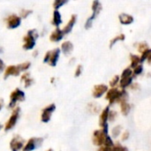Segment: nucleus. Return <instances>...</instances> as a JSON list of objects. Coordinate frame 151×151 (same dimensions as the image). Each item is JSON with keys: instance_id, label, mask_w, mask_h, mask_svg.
Instances as JSON below:
<instances>
[{"instance_id": "f257e3e1", "label": "nucleus", "mask_w": 151, "mask_h": 151, "mask_svg": "<svg viewBox=\"0 0 151 151\" xmlns=\"http://www.w3.org/2000/svg\"><path fill=\"white\" fill-rule=\"evenodd\" d=\"M37 38V32L36 30L33 29V30H29L28 33L24 36L23 41H24V44H23V49L27 50H32L35 45V39Z\"/></svg>"}, {"instance_id": "f03ea898", "label": "nucleus", "mask_w": 151, "mask_h": 151, "mask_svg": "<svg viewBox=\"0 0 151 151\" xmlns=\"http://www.w3.org/2000/svg\"><path fill=\"white\" fill-rule=\"evenodd\" d=\"M59 54H60V50L59 49H55L53 50L48 51L44 57L43 62L44 63H49V65H50L51 66H55L57 65V62L59 58Z\"/></svg>"}, {"instance_id": "7ed1b4c3", "label": "nucleus", "mask_w": 151, "mask_h": 151, "mask_svg": "<svg viewBox=\"0 0 151 151\" xmlns=\"http://www.w3.org/2000/svg\"><path fill=\"white\" fill-rule=\"evenodd\" d=\"M25 100V94L19 88H15L10 95V103L9 108H13L18 101H24Z\"/></svg>"}, {"instance_id": "20e7f679", "label": "nucleus", "mask_w": 151, "mask_h": 151, "mask_svg": "<svg viewBox=\"0 0 151 151\" xmlns=\"http://www.w3.org/2000/svg\"><path fill=\"white\" fill-rule=\"evenodd\" d=\"M19 111H20L19 107H16V108L13 110L12 116L10 117V119H9L8 122H7V123H6V125H5V127H4V130H5V131H9V130H11V129H12V128L16 125L17 120H18V119H19Z\"/></svg>"}, {"instance_id": "39448f33", "label": "nucleus", "mask_w": 151, "mask_h": 151, "mask_svg": "<svg viewBox=\"0 0 151 151\" xmlns=\"http://www.w3.org/2000/svg\"><path fill=\"white\" fill-rule=\"evenodd\" d=\"M23 145H24V140L19 136V135H15L10 142V148L12 151H19L20 150H23Z\"/></svg>"}, {"instance_id": "423d86ee", "label": "nucleus", "mask_w": 151, "mask_h": 151, "mask_svg": "<svg viewBox=\"0 0 151 151\" xmlns=\"http://www.w3.org/2000/svg\"><path fill=\"white\" fill-rule=\"evenodd\" d=\"M92 9H93V15L87 20V22H86V24H85V27L86 28H89L91 26H92V20L97 16V14L100 12V11H101V9H102V5H101V4L98 2V1H95L94 3H93V6H92Z\"/></svg>"}, {"instance_id": "0eeeda50", "label": "nucleus", "mask_w": 151, "mask_h": 151, "mask_svg": "<svg viewBox=\"0 0 151 151\" xmlns=\"http://www.w3.org/2000/svg\"><path fill=\"white\" fill-rule=\"evenodd\" d=\"M42 143V138H31L28 140L26 146L23 148L22 151H33Z\"/></svg>"}, {"instance_id": "6e6552de", "label": "nucleus", "mask_w": 151, "mask_h": 151, "mask_svg": "<svg viewBox=\"0 0 151 151\" xmlns=\"http://www.w3.org/2000/svg\"><path fill=\"white\" fill-rule=\"evenodd\" d=\"M106 136H107V134L103 130H96L94 133L93 143L96 146H101L102 144H104Z\"/></svg>"}, {"instance_id": "1a4fd4ad", "label": "nucleus", "mask_w": 151, "mask_h": 151, "mask_svg": "<svg viewBox=\"0 0 151 151\" xmlns=\"http://www.w3.org/2000/svg\"><path fill=\"white\" fill-rule=\"evenodd\" d=\"M55 109H56V106H55L54 104H50V105H48L47 107H45V108L42 110V121L44 122V123L49 122L50 119L51 114H52V112L55 111Z\"/></svg>"}, {"instance_id": "9d476101", "label": "nucleus", "mask_w": 151, "mask_h": 151, "mask_svg": "<svg viewBox=\"0 0 151 151\" xmlns=\"http://www.w3.org/2000/svg\"><path fill=\"white\" fill-rule=\"evenodd\" d=\"M7 26L10 29H14V28H17L18 27H19L20 23H21V20H20V18L16 15V14H12L10 15L7 19Z\"/></svg>"}, {"instance_id": "9b49d317", "label": "nucleus", "mask_w": 151, "mask_h": 151, "mask_svg": "<svg viewBox=\"0 0 151 151\" xmlns=\"http://www.w3.org/2000/svg\"><path fill=\"white\" fill-rule=\"evenodd\" d=\"M119 96H120V91H119L118 88H111L107 92L106 99L110 101V104H113L115 102L116 103L118 102Z\"/></svg>"}, {"instance_id": "f8f14e48", "label": "nucleus", "mask_w": 151, "mask_h": 151, "mask_svg": "<svg viewBox=\"0 0 151 151\" xmlns=\"http://www.w3.org/2000/svg\"><path fill=\"white\" fill-rule=\"evenodd\" d=\"M20 68L18 65H9L5 71H4V79H7L10 75H13V76H18L20 73Z\"/></svg>"}, {"instance_id": "ddd939ff", "label": "nucleus", "mask_w": 151, "mask_h": 151, "mask_svg": "<svg viewBox=\"0 0 151 151\" xmlns=\"http://www.w3.org/2000/svg\"><path fill=\"white\" fill-rule=\"evenodd\" d=\"M64 36V33H63V30H60L58 27H57L50 35V40L51 42H58L60 41Z\"/></svg>"}, {"instance_id": "4468645a", "label": "nucleus", "mask_w": 151, "mask_h": 151, "mask_svg": "<svg viewBox=\"0 0 151 151\" xmlns=\"http://www.w3.org/2000/svg\"><path fill=\"white\" fill-rule=\"evenodd\" d=\"M108 90V88L107 86L105 85H97L94 88V91H93V96L95 97H100L104 95V92H106Z\"/></svg>"}, {"instance_id": "2eb2a0df", "label": "nucleus", "mask_w": 151, "mask_h": 151, "mask_svg": "<svg viewBox=\"0 0 151 151\" xmlns=\"http://www.w3.org/2000/svg\"><path fill=\"white\" fill-rule=\"evenodd\" d=\"M109 113H110V108L106 107L100 116V126L102 127H104L107 124V120L109 119Z\"/></svg>"}, {"instance_id": "dca6fc26", "label": "nucleus", "mask_w": 151, "mask_h": 151, "mask_svg": "<svg viewBox=\"0 0 151 151\" xmlns=\"http://www.w3.org/2000/svg\"><path fill=\"white\" fill-rule=\"evenodd\" d=\"M75 22H76V15H72V17H71V19H70V20H69V22L67 23V25H66V26L64 27V29H63L64 35H65V34H68V33H70V32L72 31V29H73V25L75 24Z\"/></svg>"}, {"instance_id": "f3484780", "label": "nucleus", "mask_w": 151, "mask_h": 151, "mask_svg": "<svg viewBox=\"0 0 151 151\" xmlns=\"http://www.w3.org/2000/svg\"><path fill=\"white\" fill-rule=\"evenodd\" d=\"M61 49H62V51L65 55H69L73 50V45L71 42H65L62 43Z\"/></svg>"}, {"instance_id": "a211bd4d", "label": "nucleus", "mask_w": 151, "mask_h": 151, "mask_svg": "<svg viewBox=\"0 0 151 151\" xmlns=\"http://www.w3.org/2000/svg\"><path fill=\"white\" fill-rule=\"evenodd\" d=\"M119 20L122 24L124 25H128L131 24L134 21V18L129 15V14H126V13H122L119 15Z\"/></svg>"}, {"instance_id": "6ab92c4d", "label": "nucleus", "mask_w": 151, "mask_h": 151, "mask_svg": "<svg viewBox=\"0 0 151 151\" xmlns=\"http://www.w3.org/2000/svg\"><path fill=\"white\" fill-rule=\"evenodd\" d=\"M20 81H22V82L25 83V88L30 87V86L33 84V82H34L33 79L30 78V74H29L28 73H24V74L21 76Z\"/></svg>"}, {"instance_id": "aec40b11", "label": "nucleus", "mask_w": 151, "mask_h": 151, "mask_svg": "<svg viewBox=\"0 0 151 151\" xmlns=\"http://www.w3.org/2000/svg\"><path fill=\"white\" fill-rule=\"evenodd\" d=\"M62 19H61V15L59 13V12L58 10H55L53 12V19H52V24L54 26H56L57 27L61 24Z\"/></svg>"}, {"instance_id": "412c9836", "label": "nucleus", "mask_w": 151, "mask_h": 151, "mask_svg": "<svg viewBox=\"0 0 151 151\" xmlns=\"http://www.w3.org/2000/svg\"><path fill=\"white\" fill-rule=\"evenodd\" d=\"M141 62V58L138 56L132 55L131 56V67L132 68H136L138 66V64Z\"/></svg>"}, {"instance_id": "4be33fe9", "label": "nucleus", "mask_w": 151, "mask_h": 151, "mask_svg": "<svg viewBox=\"0 0 151 151\" xmlns=\"http://www.w3.org/2000/svg\"><path fill=\"white\" fill-rule=\"evenodd\" d=\"M132 81H133V78L131 76L130 77H127V78H124L120 81V86L122 88H127V87H128L132 83Z\"/></svg>"}, {"instance_id": "5701e85b", "label": "nucleus", "mask_w": 151, "mask_h": 151, "mask_svg": "<svg viewBox=\"0 0 151 151\" xmlns=\"http://www.w3.org/2000/svg\"><path fill=\"white\" fill-rule=\"evenodd\" d=\"M121 111L124 115H127L130 111V105L127 103H122L121 104Z\"/></svg>"}, {"instance_id": "b1692460", "label": "nucleus", "mask_w": 151, "mask_h": 151, "mask_svg": "<svg viewBox=\"0 0 151 151\" xmlns=\"http://www.w3.org/2000/svg\"><path fill=\"white\" fill-rule=\"evenodd\" d=\"M123 40H125V35H118L117 37H115V38H113V39L111 40V44H110V47L111 48L118 41H123Z\"/></svg>"}, {"instance_id": "393cba45", "label": "nucleus", "mask_w": 151, "mask_h": 151, "mask_svg": "<svg viewBox=\"0 0 151 151\" xmlns=\"http://www.w3.org/2000/svg\"><path fill=\"white\" fill-rule=\"evenodd\" d=\"M67 1H62V0H56L54 3H53V7L55 8V10L58 9L59 7H61L62 5H64L65 4H66Z\"/></svg>"}, {"instance_id": "a878e982", "label": "nucleus", "mask_w": 151, "mask_h": 151, "mask_svg": "<svg viewBox=\"0 0 151 151\" xmlns=\"http://www.w3.org/2000/svg\"><path fill=\"white\" fill-rule=\"evenodd\" d=\"M150 56H151V50H150V49L146 50L142 53V58H141V62H143L145 59L149 58Z\"/></svg>"}, {"instance_id": "bb28decb", "label": "nucleus", "mask_w": 151, "mask_h": 151, "mask_svg": "<svg viewBox=\"0 0 151 151\" xmlns=\"http://www.w3.org/2000/svg\"><path fill=\"white\" fill-rule=\"evenodd\" d=\"M19 68H20V71H26L27 70L29 67H30V63L29 62H25V63H22V64H19Z\"/></svg>"}, {"instance_id": "cd10ccee", "label": "nucleus", "mask_w": 151, "mask_h": 151, "mask_svg": "<svg viewBox=\"0 0 151 151\" xmlns=\"http://www.w3.org/2000/svg\"><path fill=\"white\" fill-rule=\"evenodd\" d=\"M120 132H121V127L120 126H118L112 129V134L114 137H118L119 134H120Z\"/></svg>"}, {"instance_id": "c85d7f7f", "label": "nucleus", "mask_w": 151, "mask_h": 151, "mask_svg": "<svg viewBox=\"0 0 151 151\" xmlns=\"http://www.w3.org/2000/svg\"><path fill=\"white\" fill-rule=\"evenodd\" d=\"M104 145L105 147H110V148H112L113 147V142L111 139L110 136H106V139H105V142H104Z\"/></svg>"}, {"instance_id": "c756f323", "label": "nucleus", "mask_w": 151, "mask_h": 151, "mask_svg": "<svg viewBox=\"0 0 151 151\" xmlns=\"http://www.w3.org/2000/svg\"><path fill=\"white\" fill-rule=\"evenodd\" d=\"M131 74H132V71H131V69L130 68H127L124 72H123V73H122V79H124V78H127V77H130L131 76Z\"/></svg>"}, {"instance_id": "7c9ffc66", "label": "nucleus", "mask_w": 151, "mask_h": 151, "mask_svg": "<svg viewBox=\"0 0 151 151\" xmlns=\"http://www.w3.org/2000/svg\"><path fill=\"white\" fill-rule=\"evenodd\" d=\"M32 12V11H30V10H26V9H23L21 12H20V16L22 17V18H27L30 13Z\"/></svg>"}, {"instance_id": "2f4dec72", "label": "nucleus", "mask_w": 151, "mask_h": 151, "mask_svg": "<svg viewBox=\"0 0 151 151\" xmlns=\"http://www.w3.org/2000/svg\"><path fill=\"white\" fill-rule=\"evenodd\" d=\"M119 77L117 75V76H115L113 79H112V81H111V82H110V85L111 86V87H114L118 82H119Z\"/></svg>"}, {"instance_id": "473e14b6", "label": "nucleus", "mask_w": 151, "mask_h": 151, "mask_svg": "<svg viewBox=\"0 0 151 151\" xmlns=\"http://www.w3.org/2000/svg\"><path fill=\"white\" fill-rule=\"evenodd\" d=\"M142 72V65H138L135 69H134V75H139L141 74Z\"/></svg>"}, {"instance_id": "72a5a7b5", "label": "nucleus", "mask_w": 151, "mask_h": 151, "mask_svg": "<svg viewBox=\"0 0 151 151\" xmlns=\"http://www.w3.org/2000/svg\"><path fill=\"white\" fill-rule=\"evenodd\" d=\"M146 50H148V45H147V43H142V44H140V46H139V50H140V51H142V52L143 53Z\"/></svg>"}, {"instance_id": "f704fd0d", "label": "nucleus", "mask_w": 151, "mask_h": 151, "mask_svg": "<svg viewBox=\"0 0 151 151\" xmlns=\"http://www.w3.org/2000/svg\"><path fill=\"white\" fill-rule=\"evenodd\" d=\"M81 70H82V66H81V65H78V67H77V69H76V72H75V76H76V77H78V76L81 75Z\"/></svg>"}, {"instance_id": "c9c22d12", "label": "nucleus", "mask_w": 151, "mask_h": 151, "mask_svg": "<svg viewBox=\"0 0 151 151\" xmlns=\"http://www.w3.org/2000/svg\"><path fill=\"white\" fill-rule=\"evenodd\" d=\"M114 116H117V112L112 111V112L109 113V119H110L111 121H113V119H114Z\"/></svg>"}, {"instance_id": "e433bc0d", "label": "nucleus", "mask_w": 151, "mask_h": 151, "mask_svg": "<svg viewBox=\"0 0 151 151\" xmlns=\"http://www.w3.org/2000/svg\"><path fill=\"white\" fill-rule=\"evenodd\" d=\"M4 62L0 59V73L4 70Z\"/></svg>"}, {"instance_id": "4c0bfd02", "label": "nucleus", "mask_w": 151, "mask_h": 151, "mask_svg": "<svg viewBox=\"0 0 151 151\" xmlns=\"http://www.w3.org/2000/svg\"><path fill=\"white\" fill-rule=\"evenodd\" d=\"M128 136H129V133H128V132H126V133L124 134V136L122 137V140H123V141L127 140V139L128 138Z\"/></svg>"}, {"instance_id": "58836bf2", "label": "nucleus", "mask_w": 151, "mask_h": 151, "mask_svg": "<svg viewBox=\"0 0 151 151\" xmlns=\"http://www.w3.org/2000/svg\"><path fill=\"white\" fill-rule=\"evenodd\" d=\"M2 106H3V100L0 99V110L2 109Z\"/></svg>"}, {"instance_id": "ea45409f", "label": "nucleus", "mask_w": 151, "mask_h": 151, "mask_svg": "<svg viewBox=\"0 0 151 151\" xmlns=\"http://www.w3.org/2000/svg\"><path fill=\"white\" fill-rule=\"evenodd\" d=\"M149 62H150V63H151V56L150 57V58H149Z\"/></svg>"}, {"instance_id": "a19ab883", "label": "nucleus", "mask_w": 151, "mask_h": 151, "mask_svg": "<svg viewBox=\"0 0 151 151\" xmlns=\"http://www.w3.org/2000/svg\"><path fill=\"white\" fill-rule=\"evenodd\" d=\"M47 151H53V150H52V149H49Z\"/></svg>"}, {"instance_id": "79ce46f5", "label": "nucleus", "mask_w": 151, "mask_h": 151, "mask_svg": "<svg viewBox=\"0 0 151 151\" xmlns=\"http://www.w3.org/2000/svg\"><path fill=\"white\" fill-rule=\"evenodd\" d=\"M0 52H2V50L1 49H0Z\"/></svg>"}, {"instance_id": "37998d69", "label": "nucleus", "mask_w": 151, "mask_h": 151, "mask_svg": "<svg viewBox=\"0 0 151 151\" xmlns=\"http://www.w3.org/2000/svg\"><path fill=\"white\" fill-rule=\"evenodd\" d=\"M0 128H1V125H0Z\"/></svg>"}, {"instance_id": "c03bdc74", "label": "nucleus", "mask_w": 151, "mask_h": 151, "mask_svg": "<svg viewBox=\"0 0 151 151\" xmlns=\"http://www.w3.org/2000/svg\"><path fill=\"white\" fill-rule=\"evenodd\" d=\"M125 151H127V150H125Z\"/></svg>"}]
</instances>
